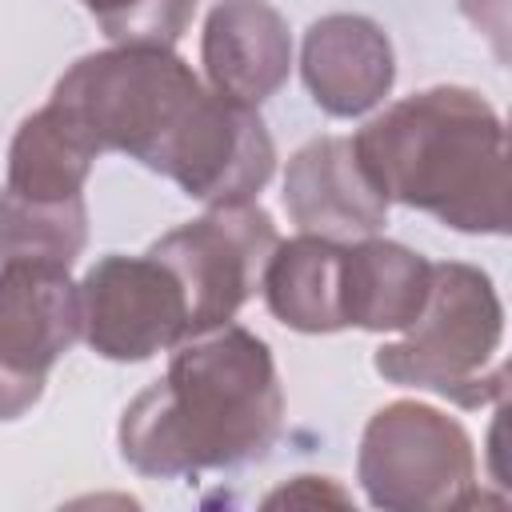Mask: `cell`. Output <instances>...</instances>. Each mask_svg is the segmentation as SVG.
Masks as SVG:
<instances>
[{
	"instance_id": "obj_16",
	"label": "cell",
	"mask_w": 512,
	"mask_h": 512,
	"mask_svg": "<svg viewBox=\"0 0 512 512\" xmlns=\"http://www.w3.org/2000/svg\"><path fill=\"white\" fill-rule=\"evenodd\" d=\"M80 4L96 16L108 40L160 44V48H172L196 12V0H80Z\"/></svg>"
},
{
	"instance_id": "obj_3",
	"label": "cell",
	"mask_w": 512,
	"mask_h": 512,
	"mask_svg": "<svg viewBox=\"0 0 512 512\" xmlns=\"http://www.w3.org/2000/svg\"><path fill=\"white\" fill-rule=\"evenodd\" d=\"M352 144L388 200L456 232H508L504 124L484 96L448 84L404 96Z\"/></svg>"
},
{
	"instance_id": "obj_14",
	"label": "cell",
	"mask_w": 512,
	"mask_h": 512,
	"mask_svg": "<svg viewBox=\"0 0 512 512\" xmlns=\"http://www.w3.org/2000/svg\"><path fill=\"white\" fill-rule=\"evenodd\" d=\"M92 160H96V152L84 148L64 128V120L44 104L12 136L4 192L24 196V200H72V196H84V180L92 172Z\"/></svg>"
},
{
	"instance_id": "obj_11",
	"label": "cell",
	"mask_w": 512,
	"mask_h": 512,
	"mask_svg": "<svg viewBox=\"0 0 512 512\" xmlns=\"http://www.w3.org/2000/svg\"><path fill=\"white\" fill-rule=\"evenodd\" d=\"M304 84L328 116H364L392 88V44L368 16H324L304 36Z\"/></svg>"
},
{
	"instance_id": "obj_4",
	"label": "cell",
	"mask_w": 512,
	"mask_h": 512,
	"mask_svg": "<svg viewBox=\"0 0 512 512\" xmlns=\"http://www.w3.org/2000/svg\"><path fill=\"white\" fill-rule=\"evenodd\" d=\"M504 308L492 280L468 264H432V284L404 340L376 352V372L404 388H428L460 408H480L504 396L496 348Z\"/></svg>"
},
{
	"instance_id": "obj_17",
	"label": "cell",
	"mask_w": 512,
	"mask_h": 512,
	"mask_svg": "<svg viewBox=\"0 0 512 512\" xmlns=\"http://www.w3.org/2000/svg\"><path fill=\"white\" fill-rule=\"evenodd\" d=\"M480 4H492V12L496 16H504V8H508V0H464V8H468V16L480 8Z\"/></svg>"
},
{
	"instance_id": "obj_2",
	"label": "cell",
	"mask_w": 512,
	"mask_h": 512,
	"mask_svg": "<svg viewBox=\"0 0 512 512\" xmlns=\"http://www.w3.org/2000/svg\"><path fill=\"white\" fill-rule=\"evenodd\" d=\"M284 420L276 360L240 324L184 336L168 372L120 420V452L140 476H196L260 460Z\"/></svg>"
},
{
	"instance_id": "obj_15",
	"label": "cell",
	"mask_w": 512,
	"mask_h": 512,
	"mask_svg": "<svg viewBox=\"0 0 512 512\" xmlns=\"http://www.w3.org/2000/svg\"><path fill=\"white\" fill-rule=\"evenodd\" d=\"M88 240L84 196L72 200H24L0 188V260H48L72 264Z\"/></svg>"
},
{
	"instance_id": "obj_6",
	"label": "cell",
	"mask_w": 512,
	"mask_h": 512,
	"mask_svg": "<svg viewBox=\"0 0 512 512\" xmlns=\"http://www.w3.org/2000/svg\"><path fill=\"white\" fill-rule=\"evenodd\" d=\"M280 236L272 216L252 204H212L200 220L172 228L148 252L164 260L188 300V336L228 324L260 288Z\"/></svg>"
},
{
	"instance_id": "obj_12",
	"label": "cell",
	"mask_w": 512,
	"mask_h": 512,
	"mask_svg": "<svg viewBox=\"0 0 512 512\" xmlns=\"http://www.w3.org/2000/svg\"><path fill=\"white\" fill-rule=\"evenodd\" d=\"M432 284V264L392 240H352L340 256V304H344V328H368V332H404Z\"/></svg>"
},
{
	"instance_id": "obj_7",
	"label": "cell",
	"mask_w": 512,
	"mask_h": 512,
	"mask_svg": "<svg viewBox=\"0 0 512 512\" xmlns=\"http://www.w3.org/2000/svg\"><path fill=\"white\" fill-rule=\"evenodd\" d=\"M80 336V284L64 264L4 260L0 264V420L24 416L48 368Z\"/></svg>"
},
{
	"instance_id": "obj_8",
	"label": "cell",
	"mask_w": 512,
	"mask_h": 512,
	"mask_svg": "<svg viewBox=\"0 0 512 512\" xmlns=\"http://www.w3.org/2000/svg\"><path fill=\"white\" fill-rule=\"evenodd\" d=\"M80 336L108 360H148L188 336L176 272L144 256H104L80 280Z\"/></svg>"
},
{
	"instance_id": "obj_1",
	"label": "cell",
	"mask_w": 512,
	"mask_h": 512,
	"mask_svg": "<svg viewBox=\"0 0 512 512\" xmlns=\"http://www.w3.org/2000/svg\"><path fill=\"white\" fill-rule=\"evenodd\" d=\"M48 108L96 156L124 152L208 208L252 200L276 168L256 108L204 88L160 44H116L76 60Z\"/></svg>"
},
{
	"instance_id": "obj_10",
	"label": "cell",
	"mask_w": 512,
	"mask_h": 512,
	"mask_svg": "<svg viewBox=\"0 0 512 512\" xmlns=\"http://www.w3.org/2000/svg\"><path fill=\"white\" fill-rule=\"evenodd\" d=\"M200 56L212 92L256 108L288 80V20L268 0H220L208 12Z\"/></svg>"
},
{
	"instance_id": "obj_9",
	"label": "cell",
	"mask_w": 512,
	"mask_h": 512,
	"mask_svg": "<svg viewBox=\"0 0 512 512\" xmlns=\"http://www.w3.org/2000/svg\"><path fill=\"white\" fill-rule=\"evenodd\" d=\"M284 208L300 232L352 244L384 224L388 196L360 164L352 140L320 136L288 160Z\"/></svg>"
},
{
	"instance_id": "obj_13",
	"label": "cell",
	"mask_w": 512,
	"mask_h": 512,
	"mask_svg": "<svg viewBox=\"0 0 512 512\" xmlns=\"http://www.w3.org/2000/svg\"><path fill=\"white\" fill-rule=\"evenodd\" d=\"M340 256H344V244L324 236L300 232L296 240H280L260 276L268 312L296 332L344 328Z\"/></svg>"
},
{
	"instance_id": "obj_5",
	"label": "cell",
	"mask_w": 512,
	"mask_h": 512,
	"mask_svg": "<svg viewBox=\"0 0 512 512\" xmlns=\"http://www.w3.org/2000/svg\"><path fill=\"white\" fill-rule=\"evenodd\" d=\"M356 476L368 500L392 512L480 504L468 432L444 412L416 400H396L368 420L360 436Z\"/></svg>"
}]
</instances>
